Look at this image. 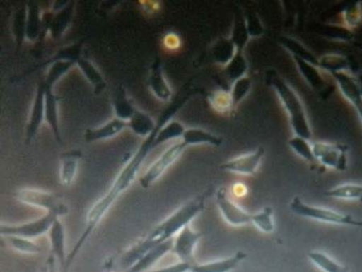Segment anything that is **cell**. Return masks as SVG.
Returning a JSON list of instances; mask_svg holds the SVG:
<instances>
[{"label":"cell","instance_id":"41","mask_svg":"<svg viewBox=\"0 0 362 272\" xmlns=\"http://www.w3.org/2000/svg\"><path fill=\"white\" fill-rule=\"evenodd\" d=\"M38 9L36 5H29L26 22V33L29 38L33 39L37 36L39 17Z\"/></svg>","mask_w":362,"mask_h":272},{"label":"cell","instance_id":"28","mask_svg":"<svg viewBox=\"0 0 362 272\" xmlns=\"http://www.w3.org/2000/svg\"><path fill=\"white\" fill-rule=\"evenodd\" d=\"M319 68L332 74L350 72V64L346 57L341 54H326L319 59Z\"/></svg>","mask_w":362,"mask_h":272},{"label":"cell","instance_id":"13","mask_svg":"<svg viewBox=\"0 0 362 272\" xmlns=\"http://www.w3.org/2000/svg\"><path fill=\"white\" fill-rule=\"evenodd\" d=\"M51 256H54L62 269L65 267L68 254H66V235L65 227L60 218H57L51 225L48 234Z\"/></svg>","mask_w":362,"mask_h":272},{"label":"cell","instance_id":"36","mask_svg":"<svg viewBox=\"0 0 362 272\" xmlns=\"http://www.w3.org/2000/svg\"><path fill=\"white\" fill-rule=\"evenodd\" d=\"M251 88H252V82L247 76L239 78L233 83L230 92L235 108L249 95Z\"/></svg>","mask_w":362,"mask_h":272},{"label":"cell","instance_id":"18","mask_svg":"<svg viewBox=\"0 0 362 272\" xmlns=\"http://www.w3.org/2000/svg\"><path fill=\"white\" fill-rule=\"evenodd\" d=\"M81 153L74 150L64 153L61 156L59 177L61 183L65 187H69L74 181L78 170Z\"/></svg>","mask_w":362,"mask_h":272},{"label":"cell","instance_id":"4","mask_svg":"<svg viewBox=\"0 0 362 272\" xmlns=\"http://www.w3.org/2000/svg\"><path fill=\"white\" fill-rule=\"evenodd\" d=\"M289 207L291 211L296 215L313 221L362 228V220L356 219L348 213L338 212L329 208L309 205L299 196H295L291 201Z\"/></svg>","mask_w":362,"mask_h":272},{"label":"cell","instance_id":"20","mask_svg":"<svg viewBox=\"0 0 362 272\" xmlns=\"http://www.w3.org/2000/svg\"><path fill=\"white\" fill-rule=\"evenodd\" d=\"M45 86V119L48 123L58 143H62V135L59 126V119H58L57 100L56 96L52 94V86Z\"/></svg>","mask_w":362,"mask_h":272},{"label":"cell","instance_id":"17","mask_svg":"<svg viewBox=\"0 0 362 272\" xmlns=\"http://www.w3.org/2000/svg\"><path fill=\"white\" fill-rule=\"evenodd\" d=\"M247 254L242 251L237 252L233 256L216 261L192 265L190 272H230L238 268Z\"/></svg>","mask_w":362,"mask_h":272},{"label":"cell","instance_id":"16","mask_svg":"<svg viewBox=\"0 0 362 272\" xmlns=\"http://www.w3.org/2000/svg\"><path fill=\"white\" fill-rule=\"evenodd\" d=\"M127 127H128L127 122L115 118L97 129H87L84 135L85 141L87 143H93L109 140L120 134Z\"/></svg>","mask_w":362,"mask_h":272},{"label":"cell","instance_id":"30","mask_svg":"<svg viewBox=\"0 0 362 272\" xmlns=\"http://www.w3.org/2000/svg\"><path fill=\"white\" fill-rule=\"evenodd\" d=\"M308 257L314 265L324 272H348L346 267L322 252H308Z\"/></svg>","mask_w":362,"mask_h":272},{"label":"cell","instance_id":"29","mask_svg":"<svg viewBox=\"0 0 362 272\" xmlns=\"http://www.w3.org/2000/svg\"><path fill=\"white\" fill-rule=\"evenodd\" d=\"M185 127L178 121H169L163 124L155 138V146L158 147L163 143L182 138Z\"/></svg>","mask_w":362,"mask_h":272},{"label":"cell","instance_id":"24","mask_svg":"<svg viewBox=\"0 0 362 272\" xmlns=\"http://www.w3.org/2000/svg\"><path fill=\"white\" fill-rule=\"evenodd\" d=\"M238 49L230 37H221L216 42L212 47V57L216 64L225 67L233 57Z\"/></svg>","mask_w":362,"mask_h":272},{"label":"cell","instance_id":"15","mask_svg":"<svg viewBox=\"0 0 362 272\" xmlns=\"http://www.w3.org/2000/svg\"><path fill=\"white\" fill-rule=\"evenodd\" d=\"M45 83H42L39 85L27 126L26 141L28 143H31L36 137L45 119Z\"/></svg>","mask_w":362,"mask_h":272},{"label":"cell","instance_id":"12","mask_svg":"<svg viewBox=\"0 0 362 272\" xmlns=\"http://www.w3.org/2000/svg\"><path fill=\"white\" fill-rule=\"evenodd\" d=\"M332 76L343 96L357 110L362 124V89L358 81L349 72L337 73Z\"/></svg>","mask_w":362,"mask_h":272},{"label":"cell","instance_id":"21","mask_svg":"<svg viewBox=\"0 0 362 272\" xmlns=\"http://www.w3.org/2000/svg\"><path fill=\"white\" fill-rule=\"evenodd\" d=\"M181 138L187 148L196 146L220 147L223 144V138L202 129H186Z\"/></svg>","mask_w":362,"mask_h":272},{"label":"cell","instance_id":"1","mask_svg":"<svg viewBox=\"0 0 362 272\" xmlns=\"http://www.w3.org/2000/svg\"><path fill=\"white\" fill-rule=\"evenodd\" d=\"M168 120L161 117L157 123L156 130L151 134L145 138L141 146L139 147L136 152L134 153L132 158L128 160L126 165L119 172L118 176L115 179L114 182L110 185V189L107 191L100 199H99L95 204H93L86 218L85 227L83 233L80 235L77 242H76L71 252L68 254V257L65 267L62 269V272H69L70 268L74 262L78 254L83 248L86 243L90 239L93 231L96 230L98 225L101 223L103 219L107 215L117 200L124 194L126 191L129 189L131 185L136 180V177L139 172L140 167L143 165L146 158L151 150L156 148L155 138L157 131L160 127L166 124Z\"/></svg>","mask_w":362,"mask_h":272},{"label":"cell","instance_id":"23","mask_svg":"<svg viewBox=\"0 0 362 272\" xmlns=\"http://www.w3.org/2000/svg\"><path fill=\"white\" fill-rule=\"evenodd\" d=\"M127 123L128 127L136 135L145 138L148 137L157 126V124L155 123L153 118L143 112L138 111L136 109Z\"/></svg>","mask_w":362,"mask_h":272},{"label":"cell","instance_id":"27","mask_svg":"<svg viewBox=\"0 0 362 272\" xmlns=\"http://www.w3.org/2000/svg\"><path fill=\"white\" fill-rule=\"evenodd\" d=\"M226 77L232 83L236 80L247 76L248 63L243 50L238 49L232 60L223 67Z\"/></svg>","mask_w":362,"mask_h":272},{"label":"cell","instance_id":"11","mask_svg":"<svg viewBox=\"0 0 362 272\" xmlns=\"http://www.w3.org/2000/svg\"><path fill=\"white\" fill-rule=\"evenodd\" d=\"M202 234L186 225L174 238L173 252L181 262L195 264L194 252Z\"/></svg>","mask_w":362,"mask_h":272},{"label":"cell","instance_id":"6","mask_svg":"<svg viewBox=\"0 0 362 272\" xmlns=\"http://www.w3.org/2000/svg\"><path fill=\"white\" fill-rule=\"evenodd\" d=\"M315 160L327 169L344 171L348 167V149L341 143L315 141L312 142Z\"/></svg>","mask_w":362,"mask_h":272},{"label":"cell","instance_id":"39","mask_svg":"<svg viewBox=\"0 0 362 272\" xmlns=\"http://www.w3.org/2000/svg\"><path fill=\"white\" fill-rule=\"evenodd\" d=\"M72 61H57L52 66L47 76L45 84L52 86L54 85L58 79H59L64 73L68 71V69L71 67Z\"/></svg>","mask_w":362,"mask_h":272},{"label":"cell","instance_id":"9","mask_svg":"<svg viewBox=\"0 0 362 272\" xmlns=\"http://www.w3.org/2000/svg\"><path fill=\"white\" fill-rule=\"evenodd\" d=\"M216 204H217L221 216L225 221L233 227H244L254 223L255 214L243 209L233 201L226 188H220L216 192Z\"/></svg>","mask_w":362,"mask_h":272},{"label":"cell","instance_id":"43","mask_svg":"<svg viewBox=\"0 0 362 272\" xmlns=\"http://www.w3.org/2000/svg\"><path fill=\"white\" fill-rule=\"evenodd\" d=\"M163 40L168 49H177L180 47V40L177 34L168 33Z\"/></svg>","mask_w":362,"mask_h":272},{"label":"cell","instance_id":"7","mask_svg":"<svg viewBox=\"0 0 362 272\" xmlns=\"http://www.w3.org/2000/svg\"><path fill=\"white\" fill-rule=\"evenodd\" d=\"M57 218L54 214L46 213L43 216L32 221L21 224H4L0 225L1 237L18 236L23 238L34 240L48 234L52 223Z\"/></svg>","mask_w":362,"mask_h":272},{"label":"cell","instance_id":"19","mask_svg":"<svg viewBox=\"0 0 362 272\" xmlns=\"http://www.w3.org/2000/svg\"><path fill=\"white\" fill-rule=\"evenodd\" d=\"M149 86L151 92L158 100L166 102L172 97V90L163 75L159 61H156L151 67L149 78Z\"/></svg>","mask_w":362,"mask_h":272},{"label":"cell","instance_id":"42","mask_svg":"<svg viewBox=\"0 0 362 272\" xmlns=\"http://www.w3.org/2000/svg\"><path fill=\"white\" fill-rule=\"evenodd\" d=\"M192 265L194 264L180 261L177 264L167 266V267L165 268L150 270L146 272H190Z\"/></svg>","mask_w":362,"mask_h":272},{"label":"cell","instance_id":"40","mask_svg":"<svg viewBox=\"0 0 362 272\" xmlns=\"http://www.w3.org/2000/svg\"><path fill=\"white\" fill-rule=\"evenodd\" d=\"M245 21L249 36L251 38H258L264 33V28L262 25L259 17L253 13H250L244 16Z\"/></svg>","mask_w":362,"mask_h":272},{"label":"cell","instance_id":"14","mask_svg":"<svg viewBox=\"0 0 362 272\" xmlns=\"http://www.w3.org/2000/svg\"><path fill=\"white\" fill-rule=\"evenodd\" d=\"M174 239L160 243V244L151 248L148 252L134 264L126 272H146L159 262L167 254L173 252Z\"/></svg>","mask_w":362,"mask_h":272},{"label":"cell","instance_id":"22","mask_svg":"<svg viewBox=\"0 0 362 272\" xmlns=\"http://www.w3.org/2000/svg\"><path fill=\"white\" fill-rule=\"evenodd\" d=\"M296 64L298 71H300L303 79L306 81L308 84L312 88L320 90L324 88L325 82L322 74H321L320 69L313 64L305 60L299 59V57H293Z\"/></svg>","mask_w":362,"mask_h":272},{"label":"cell","instance_id":"31","mask_svg":"<svg viewBox=\"0 0 362 272\" xmlns=\"http://www.w3.org/2000/svg\"><path fill=\"white\" fill-rule=\"evenodd\" d=\"M209 102L214 111L218 113L226 114L235 109L230 91L215 90L209 95Z\"/></svg>","mask_w":362,"mask_h":272},{"label":"cell","instance_id":"26","mask_svg":"<svg viewBox=\"0 0 362 272\" xmlns=\"http://www.w3.org/2000/svg\"><path fill=\"white\" fill-rule=\"evenodd\" d=\"M280 44L283 47L289 52L293 57H299L313 65L319 67V59L315 56L312 52L308 49L305 45L294 38L284 37L280 39Z\"/></svg>","mask_w":362,"mask_h":272},{"label":"cell","instance_id":"10","mask_svg":"<svg viewBox=\"0 0 362 272\" xmlns=\"http://www.w3.org/2000/svg\"><path fill=\"white\" fill-rule=\"evenodd\" d=\"M265 154L262 147L256 148L254 152L238 156V158L224 162L220 165L223 171L236 173V175L251 176L258 170Z\"/></svg>","mask_w":362,"mask_h":272},{"label":"cell","instance_id":"38","mask_svg":"<svg viewBox=\"0 0 362 272\" xmlns=\"http://www.w3.org/2000/svg\"><path fill=\"white\" fill-rule=\"evenodd\" d=\"M115 107L117 118L126 122L129 121L136 111V109L132 106L130 101L127 100L124 91H122L117 97Z\"/></svg>","mask_w":362,"mask_h":272},{"label":"cell","instance_id":"25","mask_svg":"<svg viewBox=\"0 0 362 272\" xmlns=\"http://www.w3.org/2000/svg\"><path fill=\"white\" fill-rule=\"evenodd\" d=\"M325 195L329 198L349 201H362V183H346L326 191Z\"/></svg>","mask_w":362,"mask_h":272},{"label":"cell","instance_id":"2","mask_svg":"<svg viewBox=\"0 0 362 272\" xmlns=\"http://www.w3.org/2000/svg\"><path fill=\"white\" fill-rule=\"evenodd\" d=\"M209 191L187 202L161 223L156 225L150 232L129 249L122 258V266L125 271L131 268L146 252L160 243L173 240L181 230L190 224L203 211Z\"/></svg>","mask_w":362,"mask_h":272},{"label":"cell","instance_id":"33","mask_svg":"<svg viewBox=\"0 0 362 272\" xmlns=\"http://www.w3.org/2000/svg\"><path fill=\"white\" fill-rule=\"evenodd\" d=\"M78 62L81 71L83 72L87 80L93 85L97 92H100L105 86H106V83H105V81L100 73H99L97 69L93 66V64L87 59H79Z\"/></svg>","mask_w":362,"mask_h":272},{"label":"cell","instance_id":"3","mask_svg":"<svg viewBox=\"0 0 362 272\" xmlns=\"http://www.w3.org/2000/svg\"><path fill=\"white\" fill-rule=\"evenodd\" d=\"M267 83L276 91L285 112H287L295 136L311 141L313 132L305 106L293 86L274 71L267 72Z\"/></svg>","mask_w":362,"mask_h":272},{"label":"cell","instance_id":"34","mask_svg":"<svg viewBox=\"0 0 362 272\" xmlns=\"http://www.w3.org/2000/svg\"><path fill=\"white\" fill-rule=\"evenodd\" d=\"M288 144L291 149L300 158L308 162L315 161L311 141L295 136L290 138Z\"/></svg>","mask_w":362,"mask_h":272},{"label":"cell","instance_id":"8","mask_svg":"<svg viewBox=\"0 0 362 272\" xmlns=\"http://www.w3.org/2000/svg\"><path fill=\"white\" fill-rule=\"evenodd\" d=\"M187 148L185 144L181 141L173 144L168 148L153 165H151L144 175L139 178V184L144 189H148L154 184L165 175V172L176 162Z\"/></svg>","mask_w":362,"mask_h":272},{"label":"cell","instance_id":"32","mask_svg":"<svg viewBox=\"0 0 362 272\" xmlns=\"http://www.w3.org/2000/svg\"><path fill=\"white\" fill-rule=\"evenodd\" d=\"M9 246L22 254H36L42 252V248L33 240L18 236L4 237Z\"/></svg>","mask_w":362,"mask_h":272},{"label":"cell","instance_id":"5","mask_svg":"<svg viewBox=\"0 0 362 272\" xmlns=\"http://www.w3.org/2000/svg\"><path fill=\"white\" fill-rule=\"evenodd\" d=\"M14 198L22 204L39 208L46 213L54 214L59 218L66 216L69 213V207L60 195L42 189H21L16 191Z\"/></svg>","mask_w":362,"mask_h":272},{"label":"cell","instance_id":"44","mask_svg":"<svg viewBox=\"0 0 362 272\" xmlns=\"http://www.w3.org/2000/svg\"><path fill=\"white\" fill-rule=\"evenodd\" d=\"M57 261L56 259L50 256L48 261H47V271L46 272H58Z\"/></svg>","mask_w":362,"mask_h":272},{"label":"cell","instance_id":"35","mask_svg":"<svg viewBox=\"0 0 362 272\" xmlns=\"http://www.w3.org/2000/svg\"><path fill=\"white\" fill-rule=\"evenodd\" d=\"M230 38L238 49L244 51L250 39L244 17L236 19Z\"/></svg>","mask_w":362,"mask_h":272},{"label":"cell","instance_id":"37","mask_svg":"<svg viewBox=\"0 0 362 272\" xmlns=\"http://www.w3.org/2000/svg\"><path fill=\"white\" fill-rule=\"evenodd\" d=\"M253 225L262 232L269 234L274 230V211L271 206L264 207L262 211L255 213Z\"/></svg>","mask_w":362,"mask_h":272}]
</instances>
